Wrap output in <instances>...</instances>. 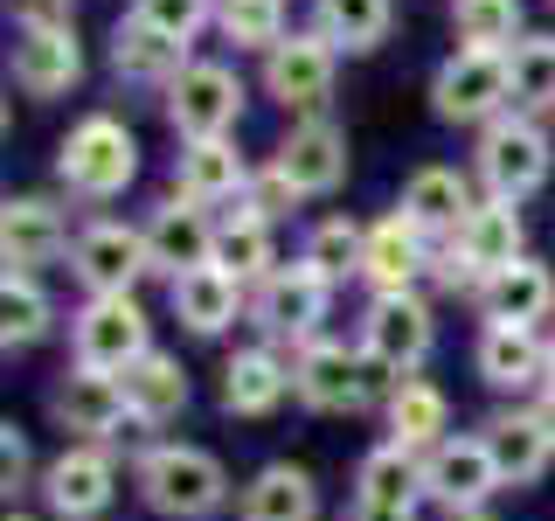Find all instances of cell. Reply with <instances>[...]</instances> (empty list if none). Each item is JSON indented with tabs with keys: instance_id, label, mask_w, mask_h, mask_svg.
Listing matches in <instances>:
<instances>
[{
	"instance_id": "obj_1",
	"label": "cell",
	"mask_w": 555,
	"mask_h": 521,
	"mask_svg": "<svg viewBox=\"0 0 555 521\" xmlns=\"http://www.w3.org/2000/svg\"><path fill=\"white\" fill-rule=\"evenodd\" d=\"M132 486L160 521H208L230 508V466L208 445L188 439H146L132 459Z\"/></svg>"
},
{
	"instance_id": "obj_2",
	"label": "cell",
	"mask_w": 555,
	"mask_h": 521,
	"mask_svg": "<svg viewBox=\"0 0 555 521\" xmlns=\"http://www.w3.org/2000/svg\"><path fill=\"white\" fill-rule=\"evenodd\" d=\"M389 390H396V376L382 369L361 341H326L320 334V341L292 347V396L320 417H361V410L389 404Z\"/></svg>"
},
{
	"instance_id": "obj_3",
	"label": "cell",
	"mask_w": 555,
	"mask_h": 521,
	"mask_svg": "<svg viewBox=\"0 0 555 521\" xmlns=\"http://www.w3.org/2000/svg\"><path fill=\"white\" fill-rule=\"evenodd\" d=\"M528 257V223H520V202H500V195H479V208L465 216V230L438 243L430 257V278L444 292H479L493 271H507Z\"/></svg>"
},
{
	"instance_id": "obj_4",
	"label": "cell",
	"mask_w": 555,
	"mask_h": 521,
	"mask_svg": "<svg viewBox=\"0 0 555 521\" xmlns=\"http://www.w3.org/2000/svg\"><path fill=\"white\" fill-rule=\"evenodd\" d=\"M56 181L69 188V195H83V202L126 195V188L139 181V139H132V126L112 118V112L77 118L69 139L56 147Z\"/></svg>"
},
{
	"instance_id": "obj_5",
	"label": "cell",
	"mask_w": 555,
	"mask_h": 521,
	"mask_svg": "<svg viewBox=\"0 0 555 521\" xmlns=\"http://www.w3.org/2000/svg\"><path fill=\"white\" fill-rule=\"evenodd\" d=\"M153 355V320L132 292H104V300H83L69 313V361L98 376H126L132 361Z\"/></svg>"
},
{
	"instance_id": "obj_6",
	"label": "cell",
	"mask_w": 555,
	"mask_h": 521,
	"mask_svg": "<svg viewBox=\"0 0 555 521\" xmlns=\"http://www.w3.org/2000/svg\"><path fill=\"white\" fill-rule=\"evenodd\" d=\"M430 112L444 126H493V118L514 112V69L500 49H451L430 77Z\"/></svg>"
},
{
	"instance_id": "obj_7",
	"label": "cell",
	"mask_w": 555,
	"mask_h": 521,
	"mask_svg": "<svg viewBox=\"0 0 555 521\" xmlns=\"http://www.w3.org/2000/svg\"><path fill=\"white\" fill-rule=\"evenodd\" d=\"M326 313H334V278H326L320 265H306V257L278 265L264 285L250 292V320H257V334L278 341V347H285V341H292V347L320 341Z\"/></svg>"
},
{
	"instance_id": "obj_8",
	"label": "cell",
	"mask_w": 555,
	"mask_h": 521,
	"mask_svg": "<svg viewBox=\"0 0 555 521\" xmlns=\"http://www.w3.org/2000/svg\"><path fill=\"white\" fill-rule=\"evenodd\" d=\"M548 167H555V153H548V132H542V118H534V112H507V118H493V126L479 132L473 174H479L486 195L528 202L534 188L548 181Z\"/></svg>"
},
{
	"instance_id": "obj_9",
	"label": "cell",
	"mask_w": 555,
	"mask_h": 521,
	"mask_svg": "<svg viewBox=\"0 0 555 521\" xmlns=\"http://www.w3.org/2000/svg\"><path fill=\"white\" fill-rule=\"evenodd\" d=\"M424 486H430V500L459 521V514H486V500L507 494V473H500L486 431H451L438 452H424Z\"/></svg>"
},
{
	"instance_id": "obj_10",
	"label": "cell",
	"mask_w": 555,
	"mask_h": 521,
	"mask_svg": "<svg viewBox=\"0 0 555 521\" xmlns=\"http://www.w3.org/2000/svg\"><path fill=\"white\" fill-rule=\"evenodd\" d=\"M49 521H104L118 500V459L112 445H63L35 480Z\"/></svg>"
},
{
	"instance_id": "obj_11",
	"label": "cell",
	"mask_w": 555,
	"mask_h": 521,
	"mask_svg": "<svg viewBox=\"0 0 555 521\" xmlns=\"http://www.w3.org/2000/svg\"><path fill=\"white\" fill-rule=\"evenodd\" d=\"M361 347L403 382V376L424 369L430 347H438V313H430L424 292H382V300H369V313H361Z\"/></svg>"
},
{
	"instance_id": "obj_12",
	"label": "cell",
	"mask_w": 555,
	"mask_h": 521,
	"mask_svg": "<svg viewBox=\"0 0 555 521\" xmlns=\"http://www.w3.org/2000/svg\"><path fill=\"white\" fill-rule=\"evenodd\" d=\"M146 271H153V257H146V230H139V223L98 216V223H83V230H77V243H69V278L83 285V300L132 292Z\"/></svg>"
},
{
	"instance_id": "obj_13",
	"label": "cell",
	"mask_w": 555,
	"mask_h": 521,
	"mask_svg": "<svg viewBox=\"0 0 555 521\" xmlns=\"http://www.w3.org/2000/svg\"><path fill=\"white\" fill-rule=\"evenodd\" d=\"M430 500L424 486V452L382 439L369 459L354 466V500H347V521H416V508Z\"/></svg>"
},
{
	"instance_id": "obj_14",
	"label": "cell",
	"mask_w": 555,
	"mask_h": 521,
	"mask_svg": "<svg viewBox=\"0 0 555 521\" xmlns=\"http://www.w3.org/2000/svg\"><path fill=\"white\" fill-rule=\"evenodd\" d=\"M334 63L340 49L326 42L320 28H299L264 56V98H278L292 118H326V98H334Z\"/></svg>"
},
{
	"instance_id": "obj_15",
	"label": "cell",
	"mask_w": 555,
	"mask_h": 521,
	"mask_svg": "<svg viewBox=\"0 0 555 521\" xmlns=\"http://www.w3.org/2000/svg\"><path fill=\"white\" fill-rule=\"evenodd\" d=\"M243 118V77L230 63H188L167 84V126L181 139H236Z\"/></svg>"
},
{
	"instance_id": "obj_16",
	"label": "cell",
	"mask_w": 555,
	"mask_h": 521,
	"mask_svg": "<svg viewBox=\"0 0 555 521\" xmlns=\"http://www.w3.org/2000/svg\"><path fill=\"white\" fill-rule=\"evenodd\" d=\"M49 417L69 431V445H112V439H126L132 404H126V382L118 376H98V369L69 361L63 382L49 390Z\"/></svg>"
},
{
	"instance_id": "obj_17",
	"label": "cell",
	"mask_w": 555,
	"mask_h": 521,
	"mask_svg": "<svg viewBox=\"0 0 555 521\" xmlns=\"http://www.w3.org/2000/svg\"><path fill=\"white\" fill-rule=\"evenodd\" d=\"M146 257H153V271L167 278H181V271H202V265H216V230H222V216H208L202 202H188V195H167L160 208H153L146 223Z\"/></svg>"
},
{
	"instance_id": "obj_18",
	"label": "cell",
	"mask_w": 555,
	"mask_h": 521,
	"mask_svg": "<svg viewBox=\"0 0 555 521\" xmlns=\"http://www.w3.org/2000/svg\"><path fill=\"white\" fill-rule=\"evenodd\" d=\"M473 369L500 396H542L548 390V334L542 327H479Z\"/></svg>"
},
{
	"instance_id": "obj_19",
	"label": "cell",
	"mask_w": 555,
	"mask_h": 521,
	"mask_svg": "<svg viewBox=\"0 0 555 521\" xmlns=\"http://www.w3.org/2000/svg\"><path fill=\"white\" fill-rule=\"evenodd\" d=\"M69 216L49 195H8L0 202V257H8V271H42L56 265V257H69Z\"/></svg>"
},
{
	"instance_id": "obj_20",
	"label": "cell",
	"mask_w": 555,
	"mask_h": 521,
	"mask_svg": "<svg viewBox=\"0 0 555 521\" xmlns=\"http://www.w3.org/2000/svg\"><path fill=\"white\" fill-rule=\"evenodd\" d=\"M430 257H438V243H430L403 208H389L382 223H369V257H361V285L375 292H416L430 278Z\"/></svg>"
},
{
	"instance_id": "obj_21",
	"label": "cell",
	"mask_w": 555,
	"mask_h": 521,
	"mask_svg": "<svg viewBox=\"0 0 555 521\" xmlns=\"http://www.w3.org/2000/svg\"><path fill=\"white\" fill-rule=\"evenodd\" d=\"M271 167L285 174L292 188H299V202L334 195V188L347 181V132L334 126V118H299V126L278 139Z\"/></svg>"
},
{
	"instance_id": "obj_22",
	"label": "cell",
	"mask_w": 555,
	"mask_h": 521,
	"mask_svg": "<svg viewBox=\"0 0 555 521\" xmlns=\"http://www.w3.org/2000/svg\"><path fill=\"white\" fill-rule=\"evenodd\" d=\"M250 161H243L236 139H181L173 153V195L202 202V208H222V202H243L250 195Z\"/></svg>"
},
{
	"instance_id": "obj_23",
	"label": "cell",
	"mask_w": 555,
	"mask_h": 521,
	"mask_svg": "<svg viewBox=\"0 0 555 521\" xmlns=\"http://www.w3.org/2000/svg\"><path fill=\"white\" fill-rule=\"evenodd\" d=\"M167 306H173V320H181L188 334L216 341V334H230L243 313H250V285L230 278L222 265H202V271H181L167 285Z\"/></svg>"
},
{
	"instance_id": "obj_24",
	"label": "cell",
	"mask_w": 555,
	"mask_h": 521,
	"mask_svg": "<svg viewBox=\"0 0 555 521\" xmlns=\"http://www.w3.org/2000/svg\"><path fill=\"white\" fill-rule=\"evenodd\" d=\"M292 396V355L278 341H250L222 361V410L230 417H271Z\"/></svg>"
},
{
	"instance_id": "obj_25",
	"label": "cell",
	"mask_w": 555,
	"mask_h": 521,
	"mask_svg": "<svg viewBox=\"0 0 555 521\" xmlns=\"http://www.w3.org/2000/svg\"><path fill=\"white\" fill-rule=\"evenodd\" d=\"M8 77L22 84L28 98L77 91V77H83L77 28H22V35H14V49H8Z\"/></svg>"
},
{
	"instance_id": "obj_26",
	"label": "cell",
	"mask_w": 555,
	"mask_h": 521,
	"mask_svg": "<svg viewBox=\"0 0 555 521\" xmlns=\"http://www.w3.org/2000/svg\"><path fill=\"white\" fill-rule=\"evenodd\" d=\"M396 208H403L430 243H451L465 230V216L479 208V195H473V174H459V167H416L403 181V202Z\"/></svg>"
},
{
	"instance_id": "obj_27",
	"label": "cell",
	"mask_w": 555,
	"mask_h": 521,
	"mask_svg": "<svg viewBox=\"0 0 555 521\" xmlns=\"http://www.w3.org/2000/svg\"><path fill=\"white\" fill-rule=\"evenodd\" d=\"M479 431H486V445H493V459H500V473H507V486H534V480L555 466V431L542 424V410H534V404L493 410Z\"/></svg>"
},
{
	"instance_id": "obj_28",
	"label": "cell",
	"mask_w": 555,
	"mask_h": 521,
	"mask_svg": "<svg viewBox=\"0 0 555 521\" xmlns=\"http://www.w3.org/2000/svg\"><path fill=\"white\" fill-rule=\"evenodd\" d=\"M473 300L486 313V327H542L555 313V271L542 265V257H520V265L486 278Z\"/></svg>"
},
{
	"instance_id": "obj_29",
	"label": "cell",
	"mask_w": 555,
	"mask_h": 521,
	"mask_svg": "<svg viewBox=\"0 0 555 521\" xmlns=\"http://www.w3.org/2000/svg\"><path fill=\"white\" fill-rule=\"evenodd\" d=\"M188 49H195V42H181V35L153 28L146 14H132V8H126V22L112 28V69H118L126 84H160V91H167V84L181 77L188 63H195Z\"/></svg>"
},
{
	"instance_id": "obj_30",
	"label": "cell",
	"mask_w": 555,
	"mask_h": 521,
	"mask_svg": "<svg viewBox=\"0 0 555 521\" xmlns=\"http://www.w3.org/2000/svg\"><path fill=\"white\" fill-rule=\"evenodd\" d=\"M236 521H320V486L306 466L271 459L264 473H250V486L236 494Z\"/></svg>"
},
{
	"instance_id": "obj_31",
	"label": "cell",
	"mask_w": 555,
	"mask_h": 521,
	"mask_svg": "<svg viewBox=\"0 0 555 521\" xmlns=\"http://www.w3.org/2000/svg\"><path fill=\"white\" fill-rule=\"evenodd\" d=\"M118 382H126V404H132V431H167L188 410V396H195L188 390V369L173 355H160V347L146 361H132Z\"/></svg>"
},
{
	"instance_id": "obj_32",
	"label": "cell",
	"mask_w": 555,
	"mask_h": 521,
	"mask_svg": "<svg viewBox=\"0 0 555 521\" xmlns=\"http://www.w3.org/2000/svg\"><path fill=\"white\" fill-rule=\"evenodd\" d=\"M382 417H389V439L410 445V452H438L451 439V396L438 390V382H424V376L396 382L389 404H382Z\"/></svg>"
},
{
	"instance_id": "obj_33",
	"label": "cell",
	"mask_w": 555,
	"mask_h": 521,
	"mask_svg": "<svg viewBox=\"0 0 555 521\" xmlns=\"http://www.w3.org/2000/svg\"><path fill=\"white\" fill-rule=\"evenodd\" d=\"M216 265L243 278V285H264V278L278 271V237H271V216H257L250 202H236L230 216H222V230H216Z\"/></svg>"
},
{
	"instance_id": "obj_34",
	"label": "cell",
	"mask_w": 555,
	"mask_h": 521,
	"mask_svg": "<svg viewBox=\"0 0 555 521\" xmlns=\"http://www.w3.org/2000/svg\"><path fill=\"white\" fill-rule=\"evenodd\" d=\"M389 22H396V0H312V28L334 49H347V56L382 49L389 42Z\"/></svg>"
},
{
	"instance_id": "obj_35",
	"label": "cell",
	"mask_w": 555,
	"mask_h": 521,
	"mask_svg": "<svg viewBox=\"0 0 555 521\" xmlns=\"http://www.w3.org/2000/svg\"><path fill=\"white\" fill-rule=\"evenodd\" d=\"M49 334H56V300L28 271H8L0 278V347L22 355V347H42Z\"/></svg>"
},
{
	"instance_id": "obj_36",
	"label": "cell",
	"mask_w": 555,
	"mask_h": 521,
	"mask_svg": "<svg viewBox=\"0 0 555 521\" xmlns=\"http://www.w3.org/2000/svg\"><path fill=\"white\" fill-rule=\"evenodd\" d=\"M306 265H320L334 285H347V278H361V257H369V223H354V216H326V223H312V237H306Z\"/></svg>"
},
{
	"instance_id": "obj_37",
	"label": "cell",
	"mask_w": 555,
	"mask_h": 521,
	"mask_svg": "<svg viewBox=\"0 0 555 521\" xmlns=\"http://www.w3.org/2000/svg\"><path fill=\"white\" fill-rule=\"evenodd\" d=\"M514 69V112H555V35H520L507 49Z\"/></svg>"
},
{
	"instance_id": "obj_38",
	"label": "cell",
	"mask_w": 555,
	"mask_h": 521,
	"mask_svg": "<svg viewBox=\"0 0 555 521\" xmlns=\"http://www.w3.org/2000/svg\"><path fill=\"white\" fill-rule=\"evenodd\" d=\"M451 22H459V49H507L520 42V0H451Z\"/></svg>"
},
{
	"instance_id": "obj_39",
	"label": "cell",
	"mask_w": 555,
	"mask_h": 521,
	"mask_svg": "<svg viewBox=\"0 0 555 521\" xmlns=\"http://www.w3.org/2000/svg\"><path fill=\"white\" fill-rule=\"evenodd\" d=\"M216 28L230 35L236 49H257V56H271V49L285 42V0H222Z\"/></svg>"
},
{
	"instance_id": "obj_40",
	"label": "cell",
	"mask_w": 555,
	"mask_h": 521,
	"mask_svg": "<svg viewBox=\"0 0 555 521\" xmlns=\"http://www.w3.org/2000/svg\"><path fill=\"white\" fill-rule=\"evenodd\" d=\"M132 14H146L153 28L181 35V42H195V35L222 14V0H132Z\"/></svg>"
},
{
	"instance_id": "obj_41",
	"label": "cell",
	"mask_w": 555,
	"mask_h": 521,
	"mask_svg": "<svg viewBox=\"0 0 555 521\" xmlns=\"http://www.w3.org/2000/svg\"><path fill=\"white\" fill-rule=\"evenodd\" d=\"M42 480L35 473V459H28V431L22 424H0V494H28V486Z\"/></svg>"
},
{
	"instance_id": "obj_42",
	"label": "cell",
	"mask_w": 555,
	"mask_h": 521,
	"mask_svg": "<svg viewBox=\"0 0 555 521\" xmlns=\"http://www.w3.org/2000/svg\"><path fill=\"white\" fill-rule=\"evenodd\" d=\"M243 202H250V208H257V216H271V223H278V216H285V208H292V202H299V188H292V181H285V174H278V167L264 161V167H257V174H250V195H243Z\"/></svg>"
},
{
	"instance_id": "obj_43",
	"label": "cell",
	"mask_w": 555,
	"mask_h": 521,
	"mask_svg": "<svg viewBox=\"0 0 555 521\" xmlns=\"http://www.w3.org/2000/svg\"><path fill=\"white\" fill-rule=\"evenodd\" d=\"M8 8H14L22 28H69V8H77V0H8Z\"/></svg>"
},
{
	"instance_id": "obj_44",
	"label": "cell",
	"mask_w": 555,
	"mask_h": 521,
	"mask_svg": "<svg viewBox=\"0 0 555 521\" xmlns=\"http://www.w3.org/2000/svg\"><path fill=\"white\" fill-rule=\"evenodd\" d=\"M528 404H534V410H542V424L555 431V390H542V396H528Z\"/></svg>"
},
{
	"instance_id": "obj_45",
	"label": "cell",
	"mask_w": 555,
	"mask_h": 521,
	"mask_svg": "<svg viewBox=\"0 0 555 521\" xmlns=\"http://www.w3.org/2000/svg\"><path fill=\"white\" fill-rule=\"evenodd\" d=\"M548 390H555V334H548Z\"/></svg>"
},
{
	"instance_id": "obj_46",
	"label": "cell",
	"mask_w": 555,
	"mask_h": 521,
	"mask_svg": "<svg viewBox=\"0 0 555 521\" xmlns=\"http://www.w3.org/2000/svg\"><path fill=\"white\" fill-rule=\"evenodd\" d=\"M8 521H42V514H8Z\"/></svg>"
},
{
	"instance_id": "obj_47",
	"label": "cell",
	"mask_w": 555,
	"mask_h": 521,
	"mask_svg": "<svg viewBox=\"0 0 555 521\" xmlns=\"http://www.w3.org/2000/svg\"><path fill=\"white\" fill-rule=\"evenodd\" d=\"M459 521H493V514H459Z\"/></svg>"
}]
</instances>
